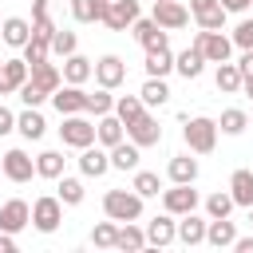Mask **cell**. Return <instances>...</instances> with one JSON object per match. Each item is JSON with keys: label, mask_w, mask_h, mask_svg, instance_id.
I'll list each match as a JSON object with an SVG mask.
<instances>
[{"label": "cell", "mask_w": 253, "mask_h": 253, "mask_svg": "<svg viewBox=\"0 0 253 253\" xmlns=\"http://www.w3.org/2000/svg\"><path fill=\"white\" fill-rule=\"evenodd\" d=\"M12 130H16V115L0 103V138H4V134H12Z\"/></svg>", "instance_id": "cell-48"}, {"label": "cell", "mask_w": 253, "mask_h": 253, "mask_svg": "<svg viewBox=\"0 0 253 253\" xmlns=\"http://www.w3.org/2000/svg\"><path fill=\"white\" fill-rule=\"evenodd\" d=\"M249 225H253V206H249Z\"/></svg>", "instance_id": "cell-56"}, {"label": "cell", "mask_w": 253, "mask_h": 253, "mask_svg": "<svg viewBox=\"0 0 253 253\" xmlns=\"http://www.w3.org/2000/svg\"><path fill=\"white\" fill-rule=\"evenodd\" d=\"M134 20H138V0H107L103 24H107L111 32H126Z\"/></svg>", "instance_id": "cell-14"}, {"label": "cell", "mask_w": 253, "mask_h": 253, "mask_svg": "<svg viewBox=\"0 0 253 253\" xmlns=\"http://www.w3.org/2000/svg\"><path fill=\"white\" fill-rule=\"evenodd\" d=\"M237 71H241V79H253V47H249V51H241V59H237Z\"/></svg>", "instance_id": "cell-50"}, {"label": "cell", "mask_w": 253, "mask_h": 253, "mask_svg": "<svg viewBox=\"0 0 253 253\" xmlns=\"http://www.w3.org/2000/svg\"><path fill=\"white\" fill-rule=\"evenodd\" d=\"M162 210L174 213V217L198 210V190H194V182H174L170 190H162Z\"/></svg>", "instance_id": "cell-6"}, {"label": "cell", "mask_w": 253, "mask_h": 253, "mask_svg": "<svg viewBox=\"0 0 253 253\" xmlns=\"http://www.w3.org/2000/svg\"><path fill=\"white\" fill-rule=\"evenodd\" d=\"M63 162H67L63 150H43V154H36V178H51V182H55V178L63 174Z\"/></svg>", "instance_id": "cell-35"}, {"label": "cell", "mask_w": 253, "mask_h": 253, "mask_svg": "<svg viewBox=\"0 0 253 253\" xmlns=\"http://www.w3.org/2000/svg\"><path fill=\"white\" fill-rule=\"evenodd\" d=\"M0 24H4V20H0Z\"/></svg>", "instance_id": "cell-59"}, {"label": "cell", "mask_w": 253, "mask_h": 253, "mask_svg": "<svg viewBox=\"0 0 253 253\" xmlns=\"http://www.w3.org/2000/svg\"><path fill=\"white\" fill-rule=\"evenodd\" d=\"M0 63H4V59H0Z\"/></svg>", "instance_id": "cell-58"}, {"label": "cell", "mask_w": 253, "mask_h": 253, "mask_svg": "<svg viewBox=\"0 0 253 253\" xmlns=\"http://www.w3.org/2000/svg\"><path fill=\"white\" fill-rule=\"evenodd\" d=\"M229 213H233V198H229V190H217V194L206 198V217H229Z\"/></svg>", "instance_id": "cell-42"}, {"label": "cell", "mask_w": 253, "mask_h": 253, "mask_svg": "<svg viewBox=\"0 0 253 253\" xmlns=\"http://www.w3.org/2000/svg\"><path fill=\"white\" fill-rule=\"evenodd\" d=\"M28 79H32V83H36V87H40V91L51 99V91L63 83V71H59L51 59H43V63H36V67H32V75H28Z\"/></svg>", "instance_id": "cell-25"}, {"label": "cell", "mask_w": 253, "mask_h": 253, "mask_svg": "<svg viewBox=\"0 0 253 253\" xmlns=\"http://www.w3.org/2000/svg\"><path fill=\"white\" fill-rule=\"evenodd\" d=\"M138 99H142V107H166V103H170V87H166V79L146 75V83H142Z\"/></svg>", "instance_id": "cell-31"}, {"label": "cell", "mask_w": 253, "mask_h": 253, "mask_svg": "<svg viewBox=\"0 0 253 253\" xmlns=\"http://www.w3.org/2000/svg\"><path fill=\"white\" fill-rule=\"evenodd\" d=\"M24 225H32V206L24 198H8L0 206V229L4 233H20Z\"/></svg>", "instance_id": "cell-15"}, {"label": "cell", "mask_w": 253, "mask_h": 253, "mask_svg": "<svg viewBox=\"0 0 253 253\" xmlns=\"http://www.w3.org/2000/svg\"><path fill=\"white\" fill-rule=\"evenodd\" d=\"M182 138H186L190 154H210L217 146V123L206 119V115H194V119L182 123Z\"/></svg>", "instance_id": "cell-1"}, {"label": "cell", "mask_w": 253, "mask_h": 253, "mask_svg": "<svg viewBox=\"0 0 253 253\" xmlns=\"http://www.w3.org/2000/svg\"><path fill=\"white\" fill-rule=\"evenodd\" d=\"M126 138H130L134 146H142V150H146V146H158V142H162V126H158V119H154V115H146V111H142L138 119H130V123H126Z\"/></svg>", "instance_id": "cell-8"}, {"label": "cell", "mask_w": 253, "mask_h": 253, "mask_svg": "<svg viewBox=\"0 0 253 253\" xmlns=\"http://www.w3.org/2000/svg\"><path fill=\"white\" fill-rule=\"evenodd\" d=\"M59 138H63V146H75V150L91 146V142H95V123L87 119V111H79V115H63Z\"/></svg>", "instance_id": "cell-3"}, {"label": "cell", "mask_w": 253, "mask_h": 253, "mask_svg": "<svg viewBox=\"0 0 253 253\" xmlns=\"http://www.w3.org/2000/svg\"><path fill=\"white\" fill-rule=\"evenodd\" d=\"M178 241H182L186 249L202 245V241H206V217H198L194 210H190V213H182V217H178Z\"/></svg>", "instance_id": "cell-21"}, {"label": "cell", "mask_w": 253, "mask_h": 253, "mask_svg": "<svg viewBox=\"0 0 253 253\" xmlns=\"http://www.w3.org/2000/svg\"><path fill=\"white\" fill-rule=\"evenodd\" d=\"M51 32H55V20H32V36H40V40L51 43Z\"/></svg>", "instance_id": "cell-47"}, {"label": "cell", "mask_w": 253, "mask_h": 253, "mask_svg": "<svg viewBox=\"0 0 253 253\" xmlns=\"http://www.w3.org/2000/svg\"><path fill=\"white\" fill-rule=\"evenodd\" d=\"M20 51H24V63H28V67H36V63H43V59L51 55V43H47V40H40V36H32Z\"/></svg>", "instance_id": "cell-40"}, {"label": "cell", "mask_w": 253, "mask_h": 253, "mask_svg": "<svg viewBox=\"0 0 253 253\" xmlns=\"http://www.w3.org/2000/svg\"><path fill=\"white\" fill-rule=\"evenodd\" d=\"M178 241V221H174V213H158V217H150L146 221V245H158V249H166V245H174Z\"/></svg>", "instance_id": "cell-13"}, {"label": "cell", "mask_w": 253, "mask_h": 253, "mask_svg": "<svg viewBox=\"0 0 253 253\" xmlns=\"http://www.w3.org/2000/svg\"><path fill=\"white\" fill-rule=\"evenodd\" d=\"M83 194H87V190H83L79 178H71V174H59V178H55V198H59L63 206H79Z\"/></svg>", "instance_id": "cell-36"}, {"label": "cell", "mask_w": 253, "mask_h": 253, "mask_svg": "<svg viewBox=\"0 0 253 253\" xmlns=\"http://www.w3.org/2000/svg\"><path fill=\"white\" fill-rule=\"evenodd\" d=\"M174 71H178L182 79H198V75L206 71V55H202V51H198V47L190 43V47H186L182 55H174Z\"/></svg>", "instance_id": "cell-27"}, {"label": "cell", "mask_w": 253, "mask_h": 253, "mask_svg": "<svg viewBox=\"0 0 253 253\" xmlns=\"http://www.w3.org/2000/svg\"><path fill=\"white\" fill-rule=\"evenodd\" d=\"M123 138H126V126L119 123V115H115V111L95 119V142H99V146H107V150H111V146H115V142H123Z\"/></svg>", "instance_id": "cell-18"}, {"label": "cell", "mask_w": 253, "mask_h": 253, "mask_svg": "<svg viewBox=\"0 0 253 253\" xmlns=\"http://www.w3.org/2000/svg\"><path fill=\"white\" fill-rule=\"evenodd\" d=\"M79 170H83V178H103L107 170H111V154H107V146H83L79 150Z\"/></svg>", "instance_id": "cell-16"}, {"label": "cell", "mask_w": 253, "mask_h": 253, "mask_svg": "<svg viewBox=\"0 0 253 253\" xmlns=\"http://www.w3.org/2000/svg\"><path fill=\"white\" fill-rule=\"evenodd\" d=\"M0 40H4L8 47H24V43L32 40V20H24V16H8V20L0 24Z\"/></svg>", "instance_id": "cell-22"}, {"label": "cell", "mask_w": 253, "mask_h": 253, "mask_svg": "<svg viewBox=\"0 0 253 253\" xmlns=\"http://www.w3.org/2000/svg\"><path fill=\"white\" fill-rule=\"evenodd\" d=\"M91 75H95V83H99V87L115 91V87H123V83H126V63H123L119 55H99Z\"/></svg>", "instance_id": "cell-10"}, {"label": "cell", "mask_w": 253, "mask_h": 253, "mask_svg": "<svg viewBox=\"0 0 253 253\" xmlns=\"http://www.w3.org/2000/svg\"><path fill=\"white\" fill-rule=\"evenodd\" d=\"M217 130H221V134H229V138H237V134H245V130H249V115H245L241 107H229V111H221Z\"/></svg>", "instance_id": "cell-34"}, {"label": "cell", "mask_w": 253, "mask_h": 253, "mask_svg": "<svg viewBox=\"0 0 253 253\" xmlns=\"http://www.w3.org/2000/svg\"><path fill=\"white\" fill-rule=\"evenodd\" d=\"M142 67H146V75H154V79H166V75L174 71V51H170V47H158V51H146V59H142Z\"/></svg>", "instance_id": "cell-30"}, {"label": "cell", "mask_w": 253, "mask_h": 253, "mask_svg": "<svg viewBox=\"0 0 253 253\" xmlns=\"http://www.w3.org/2000/svg\"><path fill=\"white\" fill-rule=\"evenodd\" d=\"M166 174H170V182H198V158L174 154V158L166 162Z\"/></svg>", "instance_id": "cell-32"}, {"label": "cell", "mask_w": 253, "mask_h": 253, "mask_svg": "<svg viewBox=\"0 0 253 253\" xmlns=\"http://www.w3.org/2000/svg\"><path fill=\"white\" fill-rule=\"evenodd\" d=\"M75 47H79L75 32H67V28H55V32H51V55H63V59H67Z\"/></svg>", "instance_id": "cell-44"}, {"label": "cell", "mask_w": 253, "mask_h": 253, "mask_svg": "<svg viewBox=\"0 0 253 253\" xmlns=\"http://www.w3.org/2000/svg\"><path fill=\"white\" fill-rule=\"evenodd\" d=\"M130 190H134L138 198H158V194H162V182H158V174H154V170H134Z\"/></svg>", "instance_id": "cell-37"}, {"label": "cell", "mask_w": 253, "mask_h": 253, "mask_svg": "<svg viewBox=\"0 0 253 253\" xmlns=\"http://www.w3.org/2000/svg\"><path fill=\"white\" fill-rule=\"evenodd\" d=\"M249 126H253V115H249Z\"/></svg>", "instance_id": "cell-57"}, {"label": "cell", "mask_w": 253, "mask_h": 253, "mask_svg": "<svg viewBox=\"0 0 253 253\" xmlns=\"http://www.w3.org/2000/svg\"><path fill=\"white\" fill-rule=\"evenodd\" d=\"M59 71H63V83H79V87H83V83L91 79V71H95V59H87V55L71 51V55L63 59V67H59Z\"/></svg>", "instance_id": "cell-23"}, {"label": "cell", "mask_w": 253, "mask_h": 253, "mask_svg": "<svg viewBox=\"0 0 253 253\" xmlns=\"http://www.w3.org/2000/svg\"><path fill=\"white\" fill-rule=\"evenodd\" d=\"M59 221H63V202H59L55 194H43V198L32 202V225H36L40 233H55Z\"/></svg>", "instance_id": "cell-5"}, {"label": "cell", "mask_w": 253, "mask_h": 253, "mask_svg": "<svg viewBox=\"0 0 253 253\" xmlns=\"http://www.w3.org/2000/svg\"><path fill=\"white\" fill-rule=\"evenodd\" d=\"M241 95H249V99H253V79H241Z\"/></svg>", "instance_id": "cell-55"}, {"label": "cell", "mask_w": 253, "mask_h": 253, "mask_svg": "<svg viewBox=\"0 0 253 253\" xmlns=\"http://www.w3.org/2000/svg\"><path fill=\"white\" fill-rule=\"evenodd\" d=\"M51 103H55L59 115H79V111H87V91L79 83H59L51 91Z\"/></svg>", "instance_id": "cell-12"}, {"label": "cell", "mask_w": 253, "mask_h": 253, "mask_svg": "<svg viewBox=\"0 0 253 253\" xmlns=\"http://www.w3.org/2000/svg\"><path fill=\"white\" fill-rule=\"evenodd\" d=\"M158 28H166V32H178V28H186L190 24V8L186 4H178V0H154V16H150Z\"/></svg>", "instance_id": "cell-9"}, {"label": "cell", "mask_w": 253, "mask_h": 253, "mask_svg": "<svg viewBox=\"0 0 253 253\" xmlns=\"http://www.w3.org/2000/svg\"><path fill=\"white\" fill-rule=\"evenodd\" d=\"M213 83H217V91L221 95H237L241 91V71H237V63H217V71H213Z\"/></svg>", "instance_id": "cell-33"}, {"label": "cell", "mask_w": 253, "mask_h": 253, "mask_svg": "<svg viewBox=\"0 0 253 253\" xmlns=\"http://www.w3.org/2000/svg\"><path fill=\"white\" fill-rule=\"evenodd\" d=\"M229 198L233 206H253V170H233L229 174Z\"/></svg>", "instance_id": "cell-26"}, {"label": "cell", "mask_w": 253, "mask_h": 253, "mask_svg": "<svg viewBox=\"0 0 253 253\" xmlns=\"http://www.w3.org/2000/svg\"><path fill=\"white\" fill-rule=\"evenodd\" d=\"M28 75H32V67L24 63V55H20V59H4V63H0V95H16Z\"/></svg>", "instance_id": "cell-17"}, {"label": "cell", "mask_w": 253, "mask_h": 253, "mask_svg": "<svg viewBox=\"0 0 253 253\" xmlns=\"http://www.w3.org/2000/svg\"><path fill=\"white\" fill-rule=\"evenodd\" d=\"M217 0H190V16H198V12H206V8H213Z\"/></svg>", "instance_id": "cell-54"}, {"label": "cell", "mask_w": 253, "mask_h": 253, "mask_svg": "<svg viewBox=\"0 0 253 253\" xmlns=\"http://www.w3.org/2000/svg\"><path fill=\"white\" fill-rule=\"evenodd\" d=\"M0 170H4V178H8V182L24 186V182H32V178H36V158H32L28 150L12 146V150H4V154H0Z\"/></svg>", "instance_id": "cell-4"}, {"label": "cell", "mask_w": 253, "mask_h": 253, "mask_svg": "<svg viewBox=\"0 0 253 253\" xmlns=\"http://www.w3.org/2000/svg\"><path fill=\"white\" fill-rule=\"evenodd\" d=\"M142 111H146V107H142V99H138V95H119V99H115V115H119V123H123V126H126L130 119H138Z\"/></svg>", "instance_id": "cell-39"}, {"label": "cell", "mask_w": 253, "mask_h": 253, "mask_svg": "<svg viewBox=\"0 0 253 253\" xmlns=\"http://www.w3.org/2000/svg\"><path fill=\"white\" fill-rule=\"evenodd\" d=\"M107 0H71V20L75 24H103Z\"/></svg>", "instance_id": "cell-29"}, {"label": "cell", "mask_w": 253, "mask_h": 253, "mask_svg": "<svg viewBox=\"0 0 253 253\" xmlns=\"http://www.w3.org/2000/svg\"><path fill=\"white\" fill-rule=\"evenodd\" d=\"M16 95H20V99H24V107H40V103H43V99H47V95H43V91H40V87H36V83H32V79H24V83H20V91H16Z\"/></svg>", "instance_id": "cell-46"}, {"label": "cell", "mask_w": 253, "mask_h": 253, "mask_svg": "<svg viewBox=\"0 0 253 253\" xmlns=\"http://www.w3.org/2000/svg\"><path fill=\"white\" fill-rule=\"evenodd\" d=\"M111 111H115V95H111L107 87H99L95 95L87 91V115H95V119H99V115H111Z\"/></svg>", "instance_id": "cell-41"}, {"label": "cell", "mask_w": 253, "mask_h": 253, "mask_svg": "<svg viewBox=\"0 0 253 253\" xmlns=\"http://www.w3.org/2000/svg\"><path fill=\"white\" fill-rule=\"evenodd\" d=\"M16 130L28 138V142H40L47 134V119L40 115V107H28L24 115H16Z\"/></svg>", "instance_id": "cell-24"}, {"label": "cell", "mask_w": 253, "mask_h": 253, "mask_svg": "<svg viewBox=\"0 0 253 253\" xmlns=\"http://www.w3.org/2000/svg\"><path fill=\"white\" fill-rule=\"evenodd\" d=\"M115 237H119V221H95V229H91V245L95 249H115Z\"/></svg>", "instance_id": "cell-38"}, {"label": "cell", "mask_w": 253, "mask_h": 253, "mask_svg": "<svg viewBox=\"0 0 253 253\" xmlns=\"http://www.w3.org/2000/svg\"><path fill=\"white\" fill-rule=\"evenodd\" d=\"M32 20H51V0H32Z\"/></svg>", "instance_id": "cell-49"}, {"label": "cell", "mask_w": 253, "mask_h": 253, "mask_svg": "<svg viewBox=\"0 0 253 253\" xmlns=\"http://www.w3.org/2000/svg\"><path fill=\"white\" fill-rule=\"evenodd\" d=\"M107 154H111V170H123V174H126V170H138L142 146H134L130 138H123V142H115V146H111Z\"/></svg>", "instance_id": "cell-20"}, {"label": "cell", "mask_w": 253, "mask_h": 253, "mask_svg": "<svg viewBox=\"0 0 253 253\" xmlns=\"http://www.w3.org/2000/svg\"><path fill=\"white\" fill-rule=\"evenodd\" d=\"M233 237H237V225H233L229 217H206V245H213V249H229Z\"/></svg>", "instance_id": "cell-19"}, {"label": "cell", "mask_w": 253, "mask_h": 253, "mask_svg": "<svg viewBox=\"0 0 253 253\" xmlns=\"http://www.w3.org/2000/svg\"><path fill=\"white\" fill-rule=\"evenodd\" d=\"M217 4H221L225 12H245V8L253 4V0H217Z\"/></svg>", "instance_id": "cell-52"}, {"label": "cell", "mask_w": 253, "mask_h": 253, "mask_svg": "<svg viewBox=\"0 0 253 253\" xmlns=\"http://www.w3.org/2000/svg\"><path fill=\"white\" fill-rule=\"evenodd\" d=\"M115 249H126V253H138V249H146V229H138L134 221H119Z\"/></svg>", "instance_id": "cell-28"}, {"label": "cell", "mask_w": 253, "mask_h": 253, "mask_svg": "<svg viewBox=\"0 0 253 253\" xmlns=\"http://www.w3.org/2000/svg\"><path fill=\"white\" fill-rule=\"evenodd\" d=\"M130 36L138 40V47H142V51L170 47V32H166V28H158L154 20H134V24H130Z\"/></svg>", "instance_id": "cell-11"}, {"label": "cell", "mask_w": 253, "mask_h": 253, "mask_svg": "<svg viewBox=\"0 0 253 253\" xmlns=\"http://www.w3.org/2000/svg\"><path fill=\"white\" fill-rule=\"evenodd\" d=\"M20 245H16V233H4L0 229V253H16Z\"/></svg>", "instance_id": "cell-51"}, {"label": "cell", "mask_w": 253, "mask_h": 253, "mask_svg": "<svg viewBox=\"0 0 253 253\" xmlns=\"http://www.w3.org/2000/svg\"><path fill=\"white\" fill-rule=\"evenodd\" d=\"M225 16H229V12H225L221 4H213V8L198 12L194 20H198V28H206V32H221V28H225Z\"/></svg>", "instance_id": "cell-43"}, {"label": "cell", "mask_w": 253, "mask_h": 253, "mask_svg": "<svg viewBox=\"0 0 253 253\" xmlns=\"http://www.w3.org/2000/svg\"><path fill=\"white\" fill-rule=\"evenodd\" d=\"M103 213L111 221H138L142 217V198L134 190H107L103 194Z\"/></svg>", "instance_id": "cell-2"}, {"label": "cell", "mask_w": 253, "mask_h": 253, "mask_svg": "<svg viewBox=\"0 0 253 253\" xmlns=\"http://www.w3.org/2000/svg\"><path fill=\"white\" fill-rule=\"evenodd\" d=\"M194 47L206 55V63H225L229 51H233V40L221 36V32H206V28H202V32L194 36Z\"/></svg>", "instance_id": "cell-7"}, {"label": "cell", "mask_w": 253, "mask_h": 253, "mask_svg": "<svg viewBox=\"0 0 253 253\" xmlns=\"http://www.w3.org/2000/svg\"><path fill=\"white\" fill-rule=\"evenodd\" d=\"M229 40H233V47L249 51V47H253V20H241V24L233 28V36H229Z\"/></svg>", "instance_id": "cell-45"}, {"label": "cell", "mask_w": 253, "mask_h": 253, "mask_svg": "<svg viewBox=\"0 0 253 253\" xmlns=\"http://www.w3.org/2000/svg\"><path fill=\"white\" fill-rule=\"evenodd\" d=\"M229 249H237V253H253V237H233Z\"/></svg>", "instance_id": "cell-53"}]
</instances>
